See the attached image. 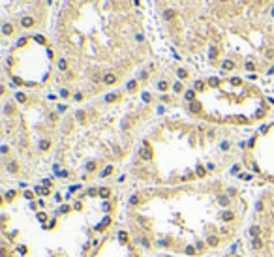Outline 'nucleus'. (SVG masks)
Listing matches in <instances>:
<instances>
[{
  "label": "nucleus",
  "mask_w": 274,
  "mask_h": 257,
  "mask_svg": "<svg viewBox=\"0 0 274 257\" xmlns=\"http://www.w3.org/2000/svg\"><path fill=\"white\" fill-rule=\"evenodd\" d=\"M90 257H145L143 248L122 221L115 223L96 244Z\"/></svg>",
  "instance_id": "20e7f679"
},
{
  "label": "nucleus",
  "mask_w": 274,
  "mask_h": 257,
  "mask_svg": "<svg viewBox=\"0 0 274 257\" xmlns=\"http://www.w3.org/2000/svg\"><path fill=\"white\" fill-rule=\"evenodd\" d=\"M252 206L237 184L190 182L133 191L120 221L143 252L216 257L244 240Z\"/></svg>",
  "instance_id": "f257e3e1"
},
{
  "label": "nucleus",
  "mask_w": 274,
  "mask_h": 257,
  "mask_svg": "<svg viewBox=\"0 0 274 257\" xmlns=\"http://www.w3.org/2000/svg\"><path fill=\"white\" fill-rule=\"evenodd\" d=\"M164 19H165V21H173V19H175V11H173V10H165V11H164Z\"/></svg>",
  "instance_id": "1a4fd4ad"
},
{
  "label": "nucleus",
  "mask_w": 274,
  "mask_h": 257,
  "mask_svg": "<svg viewBox=\"0 0 274 257\" xmlns=\"http://www.w3.org/2000/svg\"><path fill=\"white\" fill-rule=\"evenodd\" d=\"M21 26H23V28H32V26H34V19L32 17H23V19H21Z\"/></svg>",
  "instance_id": "423d86ee"
},
{
  "label": "nucleus",
  "mask_w": 274,
  "mask_h": 257,
  "mask_svg": "<svg viewBox=\"0 0 274 257\" xmlns=\"http://www.w3.org/2000/svg\"><path fill=\"white\" fill-rule=\"evenodd\" d=\"M223 2H225V0H223Z\"/></svg>",
  "instance_id": "9b49d317"
},
{
  "label": "nucleus",
  "mask_w": 274,
  "mask_h": 257,
  "mask_svg": "<svg viewBox=\"0 0 274 257\" xmlns=\"http://www.w3.org/2000/svg\"><path fill=\"white\" fill-rule=\"evenodd\" d=\"M118 208L109 186L72 184L60 191L43 180L36 190H4L2 255L90 257Z\"/></svg>",
  "instance_id": "f03ea898"
},
{
  "label": "nucleus",
  "mask_w": 274,
  "mask_h": 257,
  "mask_svg": "<svg viewBox=\"0 0 274 257\" xmlns=\"http://www.w3.org/2000/svg\"><path fill=\"white\" fill-rule=\"evenodd\" d=\"M216 257H248V253H246V250H237V248H231L227 250V252H223L220 255H216Z\"/></svg>",
  "instance_id": "39448f33"
},
{
  "label": "nucleus",
  "mask_w": 274,
  "mask_h": 257,
  "mask_svg": "<svg viewBox=\"0 0 274 257\" xmlns=\"http://www.w3.org/2000/svg\"><path fill=\"white\" fill-rule=\"evenodd\" d=\"M244 242L248 257H274V188L254 199Z\"/></svg>",
  "instance_id": "7ed1b4c3"
},
{
  "label": "nucleus",
  "mask_w": 274,
  "mask_h": 257,
  "mask_svg": "<svg viewBox=\"0 0 274 257\" xmlns=\"http://www.w3.org/2000/svg\"><path fill=\"white\" fill-rule=\"evenodd\" d=\"M167 88H169V83H167L165 79H161V81L158 83V90H161V92H165Z\"/></svg>",
  "instance_id": "6e6552de"
},
{
  "label": "nucleus",
  "mask_w": 274,
  "mask_h": 257,
  "mask_svg": "<svg viewBox=\"0 0 274 257\" xmlns=\"http://www.w3.org/2000/svg\"><path fill=\"white\" fill-rule=\"evenodd\" d=\"M145 257H178V255H169V253H149V252H145Z\"/></svg>",
  "instance_id": "0eeeda50"
},
{
  "label": "nucleus",
  "mask_w": 274,
  "mask_h": 257,
  "mask_svg": "<svg viewBox=\"0 0 274 257\" xmlns=\"http://www.w3.org/2000/svg\"><path fill=\"white\" fill-rule=\"evenodd\" d=\"M2 32H4V36H10V34L13 32V26H11L10 23H6V25L2 26Z\"/></svg>",
  "instance_id": "9d476101"
}]
</instances>
